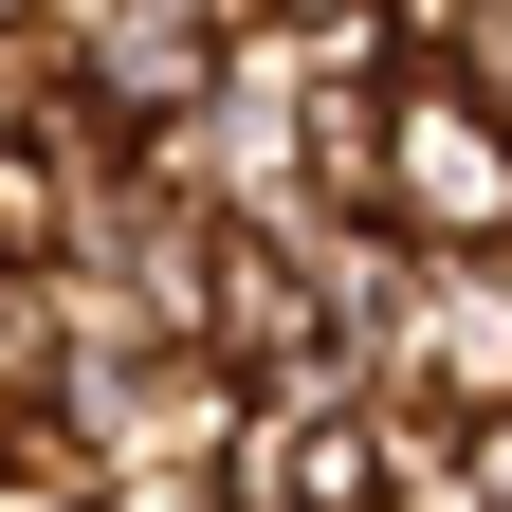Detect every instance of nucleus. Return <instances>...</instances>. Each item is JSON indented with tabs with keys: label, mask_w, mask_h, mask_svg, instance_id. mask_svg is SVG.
<instances>
[{
	"label": "nucleus",
	"mask_w": 512,
	"mask_h": 512,
	"mask_svg": "<svg viewBox=\"0 0 512 512\" xmlns=\"http://www.w3.org/2000/svg\"><path fill=\"white\" fill-rule=\"evenodd\" d=\"M421 55H439V74H458V92H476V110L512 128V0H458V19H439Z\"/></svg>",
	"instance_id": "20e7f679"
},
{
	"label": "nucleus",
	"mask_w": 512,
	"mask_h": 512,
	"mask_svg": "<svg viewBox=\"0 0 512 512\" xmlns=\"http://www.w3.org/2000/svg\"><path fill=\"white\" fill-rule=\"evenodd\" d=\"M458 494H476V512H512V421H476V439H458Z\"/></svg>",
	"instance_id": "423d86ee"
},
{
	"label": "nucleus",
	"mask_w": 512,
	"mask_h": 512,
	"mask_svg": "<svg viewBox=\"0 0 512 512\" xmlns=\"http://www.w3.org/2000/svg\"><path fill=\"white\" fill-rule=\"evenodd\" d=\"M220 74H238V19H220V0H110V19L74 37V110L128 128V147H147V128H183Z\"/></svg>",
	"instance_id": "f03ea898"
},
{
	"label": "nucleus",
	"mask_w": 512,
	"mask_h": 512,
	"mask_svg": "<svg viewBox=\"0 0 512 512\" xmlns=\"http://www.w3.org/2000/svg\"><path fill=\"white\" fill-rule=\"evenodd\" d=\"M55 92H74V74H55V37H37V19H0V128H37Z\"/></svg>",
	"instance_id": "39448f33"
},
{
	"label": "nucleus",
	"mask_w": 512,
	"mask_h": 512,
	"mask_svg": "<svg viewBox=\"0 0 512 512\" xmlns=\"http://www.w3.org/2000/svg\"><path fill=\"white\" fill-rule=\"evenodd\" d=\"M110 512H256L238 476H147V494H110Z\"/></svg>",
	"instance_id": "0eeeda50"
},
{
	"label": "nucleus",
	"mask_w": 512,
	"mask_h": 512,
	"mask_svg": "<svg viewBox=\"0 0 512 512\" xmlns=\"http://www.w3.org/2000/svg\"><path fill=\"white\" fill-rule=\"evenodd\" d=\"M366 220L403 256H512V128L439 74V55L384 74V183H366Z\"/></svg>",
	"instance_id": "f257e3e1"
},
{
	"label": "nucleus",
	"mask_w": 512,
	"mask_h": 512,
	"mask_svg": "<svg viewBox=\"0 0 512 512\" xmlns=\"http://www.w3.org/2000/svg\"><path fill=\"white\" fill-rule=\"evenodd\" d=\"M0 439H19V403H0Z\"/></svg>",
	"instance_id": "1a4fd4ad"
},
{
	"label": "nucleus",
	"mask_w": 512,
	"mask_h": 512,
	"mask_svg": "<svg viewBox=\"0 0 512 512\" xmlns=\"http://www.w3.org/2000/svg\"><path fill=\"white\" fill-rule=\"evenodd\" d=\"M439 19H458V0H403V37H439Z\"/></svg>",
	"instance_id": "6e6552de"
},
{
	"label": "nucleus",
	"mask_w": 512,
	"mask_h": 512,
	"mask_svg": "<svg viewBox=\"0 0 512 512\" xmlns=\"http://www.w3.org/2000/svg\"><path fill=\"white\" fill-rule=\"evenodd\" d=\"M0 512H110V494H92V458L55 421H19V439H0Z\"/></svg>",
	"instance_id": "7ed1b4c3"
}]
</instances>
